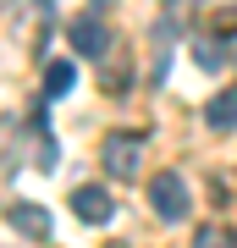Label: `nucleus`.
Masks as SVG:
<instances>
[{"label":"nucleus","instance_id":"4","mask_svg":"<svg viewBox=\"0 0 237 248\" xmlns=\"http://www.w3.org/2000/svg\"><path fill=\"white\" fill-rule=\"evenodd\" d=\"M6 226H17L22 237L44 243V237H50V232H55V215L44 210V204H33V199H17V204H11V210H6Z\"/></svg>","mask_w":237,"mask_h":248},{"label":"nucleus","instance_id":"2","mask_svg":"<svg viewBox=\"0 0 237 248\" xmlns=\"http://www.w3.org/2000/svg\"><path fill=\"white\" fill-rule=\"evenodd\" d=\"M149 204L160 221H182L188 215V182L176 177V171H160V177L149 182Z\"/></svg>","mask_w":237,"mask_h":248},{"label":"nucleus","instance_id":"7","mask_svg":"<svg viewBox=\"0 0 237 248\" xmlns=\"http://www.w3.org/2000/svg\"><path fill=\"white\" fill-rule=\"evenodd\" d=\"M72 83H78V66H72V61H50V66H44V94H72Z\"/></svg>","mask_w":237,"mask_h":248},{"label":"nucleus","instance_id":"9","mask_svg":"<svg viewBox=\"0 0 237 248\" xmlns=\"http://www.w3.org/2000/svg\"><path fill=\"white\" fill-rule=\"evenodd\" d=\"M199 66H221V45H215V39H199Z\"/></svg>","mask_w":237,"mask_h":248},{"label":"nucleus","instance_id":"5","mask_svg":"<svg viewBox=\"0 0 237 248\" xmlns=\"http://www.w3.org/2000/svg\"><path fill=\"white\" fill-rule=\"evenodd\" d=\"M72 210H78V221H88V226H99V221H111L116 215V204H111V193L105 187H78V193H72Z\"/></svg>","mask_w":237,"mask_h":248},{"label":"nucleus","instance_id":"10","mask_svg":"<svg viewBox=\"0 0 237 248\" xmlns=\"http://www.w3.org/2000/svg\"><path fill=\"white\" fill-rule=\"evenodd\" d=\"M226 55H232V61H237V39H232V45H226Z\"/></svg>","mask_w":237,"mask_h":248},{"label":"nucleus","instance_id":"1","mask_svg":"<svg viewBox=\"0 0 237 248\" xmlns=\"http://www.w3.org/2000/svg\"><path fill=\"white\" fill-rule=\"evenodd\" d=\"M99 166H105L111 182H138V166H143V138L138 133H111L105 149H99Z\"/></svg>","mask_w":237,"mask_h":248},{"label":"nucleus","instance_id":"3","mask_svg":"<svg viewBox=\"0 0 237 248\" xmlns=\"http://www.w3.org/2000/svg\"><path fill=\"white\" fill-rule=\"evenodd\" d=\"M66 39H72V50H78V55H94V61H99V55L111 50V28L99 22L94 11H83V17H72Z\"/></svg>","mask_w":237,"mask_h":248},{"label":"nucleus","instance_id":"8","mask_svg":"<svg viewBox=\"0 0 237 248\" xmlns=\"http://www.w3.org/2000/svg\"><path fill=\"white\" fill-rule=\"evenodd\" d=\"M193 248H237V232L221 226V221H210V226L193 232Z\"/></svg>","mask_w":237,"mask_h":248},{"label":"nucleus","instance_id":"6","mask_svg":"<svg viewBox=\"0 0 237 248\" xmlns=\"http://www.w3.org/2000/svg\"><path fill=\"white\" fill-rule=\"evenodd\" d=\"M204 127H210V133H232V127H237V83L204 105Z\"/></svg>","mask_w":237,"mask_h":248}]
</instances>
